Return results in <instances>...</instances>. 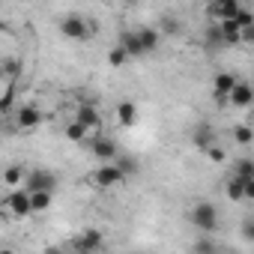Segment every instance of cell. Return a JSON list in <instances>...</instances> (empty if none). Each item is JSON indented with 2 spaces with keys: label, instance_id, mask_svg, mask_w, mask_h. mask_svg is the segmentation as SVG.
I'll return each instance as SVG.
<instances>
[{
  "label": "cell",
  "instance_id": "cell-12",
  "mask_svg": "<svg viewBox=\"0 0 254 254\" xmlns=\"http://www.w3.org/2000/svg\"><path fill=\"white\" fill-rule=\"evenodd\" d=\"M42 120H45V117H42V111H39L36 105H21L15 123H18V129H36Z\"/></svg>",
  "mask_w": 254,
  "mask_h": 254
},
{
  "label": "cell",
  "instance_id": "cell-17",
  "mask_svg": "<svg viewBox=\"0 0 254 254\" xmlns=\"http://www.w3.org/2000/svg\"><path fill=\"white\" fill-rule=\"evenodd\" d=\"M117 120L123 126H135L138 123V105L135 102H120L117 105Z\"/></svg>",
  "mask_w": 254,
  "mask_h": 254
},
{
  "label": "cell",
  "instance_id": "cell-2",
  "mask_svg": "<svg viewBox=\"0 0 254 254\" xmlns=\"http://www.w3.org/2000/svg\"><path fill=\"white\" fill-rule=\"evenodd\" d=\"M24 189L33 194V191H57V174L48 171V168H30L27 171V180H24Z\"/></svg>",
  "mask_w": 254,
  "mask_h": 254
},
{
  "label": "cell",
  "instance_id": "cell-21",
  "mask_svg": "<svg viewBox=\"0 0 254 254\" xmlns=\"http://www.w3.org/2000/svg\"><path fill=\"white\" fill-rule=\"evenodd\" d=\"M224 194H227V200H245V183L236 180V177H230L224 183Z\"/></svg>",
  "mask_w": 254,
  "mask_h": 254
},
{
  "label": "cell",
  "instance_id": "cell-30",
  "mask_svg": "<svg viewBox=\"0 0 254 254\" xmlns=\"http://www.w3.org/2000/svg\"><path fill=\"white\" fill-rule=\"evenodd\" d=\"M245 200H254V180L245 183Z\"/></svg>",
  "mask_w": 254,
  "mask_h": 254
},
{
  "label": "cell",
  "instance_id": "cell-32",
  "mask_svg": "<svg viewBox=\"0 0 254 254\" xmlns=\"http://www.w3.org/2000/svg\"><path fill=\"white\" fill-rule=\"evenodd\" d=\"M129 254H141V251H129Z\"/></svg>",
  "mask_w": 254,
  "mask_h": 254
},
{
  "label": "cell",
  "instance_id": "cell-26",
  "mask_svg": "<svg viewBox=\"0 0 254 254\" xmlns=\"http://www.w3.org/2000/svg\"><path fill=\"white\" fill-rule=\"evenodd\" d=\"M233 141L236 144H251L254 141V129H251V126H236V129H233Z\"/></svg>",
  "mask_w": 254,
  "mask_h": 254
},
{
  "label": "cell",
  "instance_id": "cell-10",
  "mask_svg": "<svg viewBox=\"0 0 254 254\" xmlns=\"http://www.w3.org/2000/svg\"><path fill=\"white\" fill-rule=\"evenodd\" d=\"M72 248H75L78 254H96V251L102 248V233H99V230H84V233H78V236L72 239Z\"/></svg>",
  "mask_w": 254,
  "mask_h": 254
},
{
  "label": "cell",
  "instance_id": "cell-19",
  "mask_svg": "<svg viewBox=\"0 0 254 254\" xmlns=\"http://www.w3.org/2000/svg\"><path fill=\"white\" fill-rule=\"evenodd\" d=\"M218 27H221V42H224V45H239V42L245 39V33H242L233 21H224V24H218Z\"/></svg>",
  "mask_w": 254,
  "mask_h": 254
},
{
  "label": "cell",
  "instance_id": "cell-29",
  "mask_svg": "<svg viewBox=\"0 0 254 254\" xmlns=\"http://www.w3.org/2000/svg\"><path fill=\"white\" fill-rule=\"evenodd\" d=\"M203 156H206V159H209V162H224V150H221V147H218V144H215V147H209V150H206V153H203Z\"/></svg>",
  "mask_w": 254,
  "mask_h": 254
},
{
  "label": "cell",
  "instance_id": "cell-4",
  "mask_svg": "<svg viewBox=\"0 0 254 254\" xmlns=\"http://www.w3.org/2000/svg\"><path fill=\"white\" fill-rule=\"evenodd\" d=\"M72 120H78L90 135H99V129H102V111L96 108V102H81Z\"/></svg>",
  "mask_w": 254,
  "mask_h": 254
},
{
  "label": "cell",
  "instance_id": "cell-18",
  "mask_svg": "<svg viewBox=\"0 0 254 254\" xmlns=\"http://www.w3.org/2000/svg\"><path fill=\"white\" fill-rule=\"evenodd\" d=\"M66 138H69L72 144H87V141H90V132L84 129L78 120H69V123H66Z\"/></svg>",
  "mask_w": 254,
  "mask_h": 254
},
{
  "label": "cell",
  "instance_id": "cell-20",
  "mask_svg": "<svg viewBox=\"0 0 254 254\" xmlns=\"http://www.w3.org/2000/svg\"><path fill=\"white\" fill-rule=\"evenodd\" d=\"M191 254H221V248H218L215 239H209V236H197V239L191 242Z\"/></svg>",
  "mask_w": 254,
  "mask_h": 254
},
{
  "label": "cell",
  "instance_id": "cell-11",
  "mask_svg": "<svg viewBox=\"0 0 254 254\" xmlns=\"http://www.w3.org/2000/svg\"><path fill=\"white\" fill-rule=\"evenodd\" d=\"M191 144H194L200 153H206L209 147H215V144H218V138H215V129H212V126H206V123L194 126V129H191Z\"/></svg>",
  "mask_w": 254,
  "mask_h": 254
},
{
  "label": "cell",
  "instance_id": "cell-15",
  "mask_svg": "<svg viewBox=\"0 0 254 254\" xmlns=\"http://www.w3.org/2000/svg\"><path fill=\"white\" fill-rule=\"evenodd\" d=\"M24 180H27V171H24V165H9L6 171H3V183H6V189H24Z\"/></svg>",
  "mask_w": 254,
  "mask_h": 254
},
{
  "label": "cell",
  "instance_id": "cell-7",
  "mask_svg": "<svg viewBox=\"0 0 254 254\" xmlns=\"http://www.w3.org/2000/svg\"><path fill=\"white\" fill-rule=\"evenodd\" d=\"M123 180H126V174L117 165H105V168H96L90 174V183L96 189H114V186H123Z\"/></svg>",
  "mask_w": 254,
  "mask_h": 254
},
{
  "label": "cell",
  "instance_id": "cell-3",
  "mask_svg": "<svg viewBox=\"0 0 254 254\" xmlns=\"http://www.w3.org/2000/svg\"><path fill=\"white\" fill-rule=\"evenodd\" d=\"M3 209L9 215H15V218H27V215H33V194L27 189H15V191L6 194Z\"/></svg>",
  "mask_w": 254,
  "mask_h": 254
},
{
  "label": "cell",
  "instance_id": "cell-23",
  "mask_svg": "<svg viewBox=\"0 0 254 254\" xmlns=\"http://www.w3.org/2000/svg\"><path fill=\"white\" fill-rule=\"evenodd\" d=\"M0 72H3V81H15V75L21 72V60L18 57H3L0 60Z\"/></svg>",
  "mask_w": 254,
  "mask_h": 254
},
{
  "label": "cell",
  "instance_id": "cell-13",
  "mask_svg": "<svg viewBox=\"0 0 254 254\" xmlns=\"http://www.w3.org/2000/svg\"><path fill=\"white\" fill-rule=\"evenodd\" d=\"M117 45L126 48V54H129V57H144V45H141V39H138V30H123Z\"/></svg>",
  "mask_w": 254,
  "mask_h": 254
},
{
  "label": "cell",
  "instance_id": "cell-1",
  "mask_svg": "<svg viewBox=\"0 0 254 254\" xmlns=\"http://www.w3.org/2000/svg\"><path fill=\"white\" fill-rule=\"evenodd\" d=\"M189 221H191L203 236H212V233L218 230V209H215V203L197 200V203L189 209Z\"/></svg>",
  "mask_w": 254,
  "mask_h": 254
},
{
  "label": "cell",
  "instance_id": "cell-14",
  "mask_svg": "<svg viewBox=\"0 0 254 254\" xmlns=\"http://www.w3.org/2000/svg\"><path fill=\"white\" fill-rule=\"evenodd\" d=\"M233 108H248L251 102H254V87L248 84V81H239L236 84V90L230 93V99H227Z\"/></svg>",
  "mask_w": 254,
  "mask_h": 254
},
{
  "label": "cell",
  "instance_id": "cell-22",
  "mask_svg": "<svg viewBox=\"0 0 254 254\" xmlns=\"http://www.w3.org/2000/svg\"><path fill=\"white\" fill-rule=\"evenodd\" d=\"M233 177L242 180V183L254 180V159H239V162L233 165Z\"/></svg>",
  "mask_w": 254,
  "mask_h": 254
},
{
  "label": "cell",
  "instance_id": "cell-8",
  "mask_svg": "<svg viewBox=\"0 0 254 254\" xmlns=\"http://www.w3.org/2000/svg\"><path fill=\"white\" fill-rule=\"evenodd\" d=\"M239 3L236 0H218V3H209L206 6V15L212 18V24H224V21H233L239 15Z\"/></svg>",
  "mask_w": 254,
  "mask_h": 254
},
{
  "label": "cell",
  "instance_id": "cell-28",
  "mask_svg": "<svg viewBox=\"0 0 254 254\" xmlns=\"http://www.w3.org/2000/svg\"><path fill=\"white\" fill-rule=\"evenodd\" d=\"M239 233H242V239H245V242H251V245H254V218H245V221H242V227H239Z\"/></svg>",
  "mask_w": 254,
  "mask_h": 254
},
{
  "label": "cell",
  "instance_id": "cell-24",
  "mask_svg": "<svg viewBox=\"0 0 254 254\" xmlns=\"http://www.w3.org/2000/svg\"><path fill=\"white\" fill-rule=\"evenodd\" d=\"M54 203V194L51 191H33V215L36 212H48Z\"/></svg>",
  "mask_w": 254,
  "mask_h": 254
},
{
  "label": "cell",
  "instance_id": "cell-25",
  "mask_svg": "<svg viewBox=\"0 0 254 254\" xmlns=\"http://www.w3.org/2000/svg\"><path fill=\"white\" fill-rule=\"evenodd\" d=\"M129 60H132V57H129V54H126V48H120V45L108 51V63H111L114 69H120V66H126V63H129Z\"/></svg>",
  "mask_w": 254,
  "mask_h": 254
},
{
  "label": "cell",
  "instance_id": "cell-5",
  "mask_svg": "<svg viewBox=\"0 0 254 254\" xmlns=\"http://www.w3.org/2000/svg\"><path fill=\"white\" fill-rule=\"evenodd\" d=\"M90 30H93V24H90L87 18H81V15H63V18H60V33H63L66 39L81 42V39L90 36Z\"/></svg>",
  "mask_w": 254,
  "mask_h": 254
},
{
  "label": "cell",
  "instance_id": "cell-16",
  "mask_svg": "<svg viewBox=\"0 0 254 254\" xmlns=\"http://www.w3.org/2000/svg\"><path fill=\"white\" fill-rule=\"evenodd\" d=\"M138 39H141V45H144V54H153L156 48H159V30L156 27H138Z\"/></svg>",
  "mask_w": 254,
  "mask_h": 254
},
{
  "label": "cell",
  "instance_id": "cell-27",
  "mask_svg": "<svg viewBox=\"0 0 254 254\" xmlns=\"http://www.w3.org/2000/svg\"><path fill=\"white\" fill-rule=\"evenodd\" d=\"M114 165H117V168H120V171H123L126 177H129V174H135V171H138V165H135V159H126V156H120V159H117Z\"/></svg>",
  "mask_w": 254,
  "mask_h": 254
},
{
  "label": "cell",
  "instance_id": "cell-6",
  "mask_svg": "<svg viewBox=\"0 0 254 254\" xmlns=\"http://www.w3.org/2000/svg\"><path fill=\"white\" fill-rule=\"evenodd\" d=\"M87 150H90L99 162H111V165H114V162L120 159V156H117V144H114L108 135H93V138L87 141Z\"/></svg>",
  "mask_w": 254,
  "mask_h": 254
},
{
  "label": "cell",
  "instance_id": "cell-9",
  "mask_svg": "<svg viewBox=\"0 0 254 254\" xmlns=\"http://www.w3.org/2000/svg\"><path fill=\"white\" fill-rule=\"evenodd\" d=\"M236 84H239V78H236L233 72H218L215 81H212V96H215L218 102H227L230 93L236 90Z\"/></svg>",
  "mask_w": 254,
  "mask_h": 254
},
{
  "label": "cell",
  "instance_id": "cell-31",
  "mask_svg": "<svg viewBox=\"0 0 254 254\" xmlns=\"http://www.w3.org/2000/svg\"><path fill=\"white\" fill-rule=\"evenodd\" d=\"M0 254H15V251H12V248H3V251H0Z\"/></svg>",
  "mask_w": 254,
  "mask_h": 254
}]
</instances>
